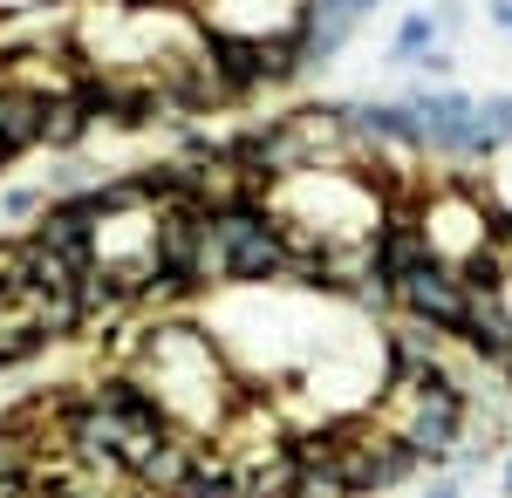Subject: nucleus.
<instances>
[{
  "instance_id": "f257e3e1",
  "label": "nucleus",
  "mask_w": 512,
  "mask_h": 498,
  "mask_svg": "<svg viewBox=\"0 0 512 498\" xmlns=\"http://www.w3.org/2000/svg\"><path fill=\"white\" fill-rule=\"evenodd\" d=\"M294 280V246L267 205H219L212 212V253L205 287H274Z\"/></svg>"
},
{
  "instance_id": "f03ea898",
  "label": "nucleus",
  "mask_w": 512,
  "mask_h": 498,
  "mask_svg": "<svg viewBox=\"0 0 512 498\" xmlns=\"http://www.w3.org/2000/svg\"><path fill=\"white\" fill-rule=\"evenodd\" d=\"M376 423H390L424 464H451L458 444L472 437V389L458 383L451 369H437L431 383H417V389H383Z\"/></svg>"
},
{
  "instance_id": "7ed1b4c3",
  "label": "nucleus",
  "mask_w": 512,
  "mask_h": 498,
  "mask_svg": "<svg viewBox=\"0 0 512 498\" xmlns=\"http://www.w3.org/2000/svg\"><path fill=\"white\" fill-rule=\"evenodd\" d=\"M410 471H424V458L396 437L390 423H376V417H355L342 458L328 464V478L342 485V498H376V492H390V485H403Z\"/></svg>"
},
{
  "instance_id": "20e7f679",
  "label": "nucleus",
  "mask_w": 512,
  "mask_h": 498,
  "mask_svg": "<svg viewBox=\"0 0 512 498\" xmlns=\"http://www.w3.org/2000/svg\"><path fill=\"white\" fill-rule=\"evenodd\" d=\"M396 314L417 321V328H431V335H444V342H458L465 335V314H472V287H465V273L451 267V260L431 253L417 273L396 280Z\"/></svg>"
},
{
  "instance_id": "39448f33",
  "label": "nucleus",
  "mask_w": 512,
  "mask_h": 498,
  "mask_svg": "<svg viewBox=\"0 0 512 498\" xmlns=\"http://www.w3.org/2000/svg\"><path fill=\"white\" fill-rule=\"evenodd\" d=\"M403 103H410L417 123H424V151L465 157V164L492 157L485 130H478V96H465V89H403Z\"/></svg>"
},
{
  "instance_id": "423d86ee",
  "label": "nucleus",
  "mask_w": 512,
  "mask_h": 498,
  "mask_svg": "<svg viewBox=\"0 0 512 498\" xmlns=\"http://www.w3.org/2000/svg\"><path fill=\"white\" fill-rule=\"evenodd\" d=\"M458 348L478 355V362H492V369H506L512 362V307L499 301V294H472V314H465Z\"/></svg>"
},
{
  "instance_id": "0eeeda50",
  "label": "nucleus",
  "mask_w": 512,
  "mask_h": 498,
  "mask_svg": "<svg viewBox=\"0 0 512 498\" xmlns=\"http://www.w3.org/2000/svg\"><path fill=\"white\" fill-rule=\"evenodd\" d=\"M239 498H308V464L294 458V444H287L280 458L253 464V471H246V492H239Z\"/></svg>"
},
{
  "instance_id": "6e6552de",
  "label": "nucleus",
  "mask_w": 512,
  "mask_h": 498,
  "mask_svg": "<svg viewBox=\"0 0 512 498\" xmlns=\"http://www.w3.org/2000/svg\"><path fill=\"white\" fill-rule=\"evenodd\" d=\"M96 130V110L82 96H55L48 103V123H41V151H82Z\"/></svg>"
},
{
  "instance_id": "1a4fd4ad",
  "label": "nucleus",
  "mask_w": 512,
  "mask_h": 498,
  "mask_svg": "<svg viewBox=\"0 0 512 498\" xmlns=\"http://www.w3.org/2000/svg\"><path fill=\"white\" fill-rule=\"evenodd\" d=\"M431 48H444V28H437L431 14H403V21H396V35H390V62L396 69H417Z\"/></svg>"
},
{
  "instance_id": "9d476101",
  "label": "nucleus",
  "mask_w": 512,
  "mask_h": 498,
  "mask_svg": "<svg viewBox=\"0 0 512 498\" xmlns=\"http://www.w3.org/2000/svg\"><path fill=\"white\" fill-rule=\"evenodd\" d=\"M478 130L492 151H512V96H478Z\"/></svg>"
},
{
  "instance_id": "9b49d317",
  "label": "nucleus",
  "mask_w": 512,
  "mask_h": 498,
  "mask_svg": "<svg viewBox=\"0 0 512 498\" xmlns=\"http://www.w3.org/2000/svg\"><path fill=\"white\" fill-rule=\"evenodd\" d=\"M41 212H48V185H7V192H0V219H21V226H35Z\"/></svg>"
},
{
  "instance_id": "f8f14e48",
  "label": "nucleus",
  "mask_w": 512,
  "mask_h": 498,
  "mask_svg": "<svg viewBox=\"0 0 512 498\" xmlns=\"http://www.w3.org/2000/svg\"><path fill=\"white\" fill-rule=\"evenodd\" d=\"M492 253H499V267L512 273V205L492 198Z\"/></svg>"
},
{
  "instance_id": "ddd939ff",
  "label": "nucleus",
  "mask_w": 512,
  "mask_h": 498,
  "mask_svg": "<svg viewBox=\"0 0 512 498\" xmlns=\"http://www.w3.org/2000/svg\"><path fill=\"white\" fill-rule=\"evenodd\" d=\"M431 21L444 28V35H451V28H465V7H458V0H437V7H431Z\"/></svg>"
},
{
  "instance_id": "4468645a",
  "label": "nucleus",
  "mask_w": 512,
  "mask_h": 498,
  "mask_svg": "<svg viewBox=\"0 0 512 498\" xmlns=\"http://www.w3.org/2000/svg\"><path fill=\"white\" fill-rule=\"evenodd\" d=\"M485 21H492L499 35H512V0H485Z\"/></svg>"
},
{
  "instance_id": "2eb2a0df",
  "label": "nucleus",
  "mask_w": 512,
  "mask_h": 498,
  "mask_svg": "<svg viewBox=\"0 0 512 498\" xmlns=\"http://www.w3.org/2000/svg\"><path fill=\"white\" fill-rule=\"evenodd\" d=\"M424 498H465V478L451 471V478H437V485H431V492H424Z\"/></svg>"
},
{
  "instance_id": "dca6fc26",
  "label": "nucleus",
  "mask_w": 512,
  "mask_h": 498,
  "mask_svg": "<svg viewBox=\"0 0 512 498\" xmlns=\"http://www.w3.org/2000/svg\"><path fill=\"white\" fill-rule=\"evenodd\" d=\"M417 69H424V76H451V55H444V48H431V55L417 62Z\"/></svg>"
},
{
  "instance_id": "f3484780",
  "label": "nucleus",
  "mask_w": 512,
  "mask_h": 498,
  "mask_svg": "<svg viewBox=\"0 0 512 498\" xmlns=\"http://www.w3.org/2000/svg\"><path fill=\"white\" fill-rule=\"evenodd\" d=\"M499 492H506V498H512V458H506V464H499Z\"/></svg>"
},
{
  "instance_id": "a211bd4d",
  "label": "nucleus",
  "mask_w": 512,
  "mask_h": 498,
  "mask_svg": "<svg viewBox=\"0 0 512 498\" xmlns=\"http://www.w3.org/2000/svg\"><path fill=\"white\" fill-rule=\"evenodd\" d=\"M117 7H171V0H117Z\"/></svg>"
},
{
  "instance_id": "6ab92c4d",
  "label": "nucleus",
  "mask_w": 512,
  "mask_h": 498,
  "mask_svg": "<svg viewBox=\"0 0 512 498\" xmlns=\"http://www.w3.org/2000/svg\"><path fill=\"white\" fill-rule=\"evenodd\" d=\"M499 383H506V403H512V362H506V369H499Z\"/></svg>"
},
{
  "instance_id": "aec40b11",
  "label": "nucleus",
  "mask_w": 512,
  "mask_h": 498,
  "mask_svg": "<svg viewBox=\"0 0 512 498\" xmlns=\"http://www.w3.org/2000/svg\"><path fill=\"white\" fill-rule=\"evenodd\" d=\"M0 164H7V157H0Z\"/></svg>"
}]
</instances>
